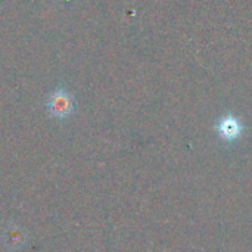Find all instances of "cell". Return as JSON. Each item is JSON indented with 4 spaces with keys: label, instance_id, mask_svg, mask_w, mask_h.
I'll use <instances>...</instances> for the list:
<instances>
[{
    "label": "cell",
    "instance_id": "cell-3",
    "mask_svg": "<svg viewBox=\"0 0 252 252\" xmlns=\"http://www.w3.org/2000/svg\"><path fill=\"white\" fill-rule=\"evenodd\" d=\"M242 130H244L242 123L232 114L223 117L217 124V133L226 142H233L239 139L242 134Z\"/></svg>",
    "mask_w": 252,
    "mask_h": 252
},
{
    "label": "cell",
    "instance_id": "cell-1",
    "mask_svg": "<svg viewBox=\"0 0 252 252\" xmlns=\"http://www.w3.org/2000/svg\"><path fill=\"white\" fill-rule=\"evenodd\" d=\"M75 103L72 94L65 87H56L46 100V111L55 120H66L74 114Z\"/></svg>",
    "mask_w": 252,
    "mask_h": 252
},
{
    "label": "cell",
    "instance_id": "cell-2",
    "mask_svg": "<svg viewBox=\"0 0 252 252\" xmlns=\"http://www.w3.org/2000/svg\"><path fill=\"white\" fill-rule=\"evenodd\" d=\"M3 244L9 252L19 251L27 244V233L22 227L15 224L13 221H9L4 227V232L1 235Z\"/></svg>",
    "mask_w": 252,
    "mask_h": 252
}]
</instances>
